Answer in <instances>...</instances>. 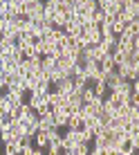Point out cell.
<instances>
[{"label": "cell", "instance_id": "1", "mask_svg": "<svg viewBox=\"0 0 139 155\" xmlns=\"http://www.w3.org/2000/svg\"><path fill=\"white\" fill-rule=\"evenodd\" d=\"M52 115H54V124L61 128H65L67 126V117H70V110L65 108V106H58V108H52Z\"/></svg>", "mask_w": 139, "mask_h": 155}, {"label": "cell", "instance_id": "2", "mask_svg": "<svg viewBox=\"0 0 139 155\" xmlns=\"http://www.w3.org/2000/svg\"><path fill=\"white\" fill-rule=\"evenodd\" d=\"M2 92H5V97L11 101L14 106H18V104H23V101H27V94H25L23 90H18V88H7V90H2Z\"/></svg>", "mask_w": 139, "mask_h": 155}, {"label": "cell", "instance_id": "3", "mask_svg": "<svg viewBox=\"0 0 139 155\" xmlns=\"http://www.w3.org/2000/svg\"><path fill=\"white\" fill-rule=\"evenodd\" d=\"M52 126H56L52 110H50V113H45V115H38V130H50Z\"/></svg>", "mask_w": 139, "mask_h": 155}, {"label": "cell", "instance_id": "4", "mask_svg": "<svg viewBox=\"0 0 139 155\" xmlns=\"http://www.w3.org/2000/svg\"><path fill=\"white\" fill-rule=\"evenodd\" d=\"M85 38H88V45H99L103 36H101L99 27H94V29H85Z\"/></svg>", "mask_w": 139, "mask_h": 155}, {"label": "cell", "instance_id": "5", "mask_svg": "<svg viewBox=\"0 0 139 155\" xmlns=\"http://www.w3.org/2000/svg\"><path fill=\"white\" fill-rule=\"evenodd\" d=\"M34 142H36V146H38V148H43V151L47 153V146H50V142H47V130H36Z\"/></svg>", "mask_w": 139, "mask_h": 155}, {"label": "cell", "instance_id": "6", "mask_svg": "<svg viewBox=\"0 0 139 155\" xmlns=\"http://www.w3.org/2000/svg\"><path fill=\"white\" fill-rule=\"evenodd\" d=\"M88 153H90V146H88V144H74V146L67 148L65 155H88Z\"/></svg>", "mask_w": 139, "mask_h": 155}, {"label": "cell", "instance_id": "7", "mask_svg": "<svg viewBox=\"0 0 139 155\" xmlns=\"http://www.w3.org/2000/svg\"><path fill=\"white\" fill-rule=\"evenodd\" d=\"M92 90H94V92L99 94V97H105V94L110 92V90H108V85H105V81H103V79H99V81H94V83H92Z\"/></svg>", "mask_w": 139, "mask_h": 155}, {"label": "cell", "instance_id": "8", "mask_svg": "<svg viewBox=\"0 0 139 155\" xmlns=\"http://www.w3.org/2000/svg\"><path fill=\"white\" fill-rule=\"evenodd\" d=\"M126 27H128V23H126L124 18H119V16H117V20L112 23V31H115V36H119V34H121V31H124Z\"/></svg>", "mask_w": 139, "mask_h": 155}, {"label": "cell", "instance_id": "9", "mask_svg": "<svg viewBox=\"0 0 139 155\" xmlns=\"http://www.w3.org/2000/svg\"><path fill=\"white\" fill-rule=\"evenodd\" d=\"M9 56H11V61H14V63H20V61L25 58V54H23V52H20L16 45L11 47V50H9Z\"/></svg>", "mask_w": 139, "mask_h": 155}, {"label": "cell", "instance_id": "10", "mask_svg": "<svg viewBox=\"0 0 139 155\" xmlns=\"http://www.w3.org/2000/svg\"><path fill=\"white\" fill-rule=\"evenodd\" d=\"M18 148H20L18 142H7V144H5V153H7V155H16Z\"/></svg>", "mask_w": 139, "mask_h": 155}, {"label": "cell", "instance_id": "11", "mask_svg": "<svg viewBox=\"0 0 139 155\" xmlns=\"http://www.w3.org/2000/svg\"><path fill=\"white\" fill-rule=\"evenodd\" d=\"M18 153H23V155H34V146H31V144H20Z\"/></svg>", "mask_w": 139, "mask_h": 155}, {"label": "cell", "instance_id": "12", "mask_svg": "<svg viewBox=\"0 0 139 155\" xmlns=\"http://www.w3.org/2000/svg\"><path fill=\"white\" fill-rule=\"evenodd\" d=\"M14 2H25V0H14Z\"/></svg>", "mask_w": 139, "mask_h": 155}, {"label": "cell", "instance_id": "13", "mask_svg": "<svg viewBox=\"0 0 139 155\" xmlns=\"http://www.w3.org/2000/svg\"><path fill=\"white\" fill-rule=\"evenodd\" d=\"M0 38H2V31H0Z\"/></svg>", "mask_w": 139, "mask_h": 155}]
</instances>
